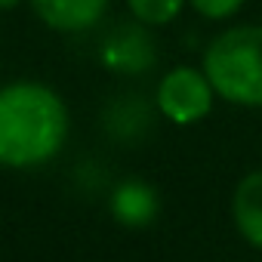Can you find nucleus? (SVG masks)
<instances>
[{"label":"nucleus","mask_w":262,"mask_h":262,"mask_svg":"<svg viewBox=\"0 0 262 262\" xmlns=\"http://www.w3.org/2000/svg\"><path fill=\"white\" fill-rule=\"evenodd\" d=\"M68 136L65 102L43 83L0 86V164L37 167L59 155Z\"/></svg>","instance_id":"f257e3e1"},{"label":"nucleus","mask_w":262,"mask_h":262,"mask_svg":"<svg viewBox=\"0 0 262 262\" xmlns=\"http://www.w3.org/2000/svg\"><path fill=\"white\" fill-rule=\"evenodd\" d=\"M204 74L225 102L262 105V25L222 31L204 53Z\"/></svg>","instance_id":"f03ea898"},{"label":"nucleus","mask_w":262,"mask_h":262,"mask_svg":"<svg viewBox=\"0 0 262 262\" xmlns=\"http://www.w3.org/2000/svg\"><path fill=\"white\" fill-rule=\"evenodd\" d=\"M213 83L198 68H173L158 86L161 114L173 123H198L213 108Z\"/></svg>","instance_id":"7ed1b4c3"},{"label":"nucleus","mask_w":262,"mask_h":262,"mask_svg":"<svg viewBox=\"0 0 262 262\" xmlns=\"http://www.w3.org/2000/svg\"><path fill=\"white\" fill-rule=\"evenodd\" d=\"M102 62L114 71L136 74L155 65V40L139 25H120L102 43Z\"/></svg>","instance_id":"20e7f679"},{"label":"nucleus","mask_w":262,"mask_h":262,"mask_svg":"<svg viewBox=\"0 0 262 262\" xmlns=\"http://www.w3.org/2000/svg\"><path fill=\"white\" fill-rule=\"evenodd\" d=\"M34 13L56 31H86L93 28L105 10H108V0H31Z\"/></svg>","instance_id":"39448f33"},{"label":"nucleus","mask_w":262,"mask_h":262,"mask_svg":"<svg viewBox=\"0 0 262 262\" xmlns=\"http://www.w3.org/2000/svg\"><path fill=\"white\" fill-rule=\"evenodd\" d=\"M231 216L244 241L262 250V170L247 173L231 198Z\"/></svg>","instance_id":"423d86ee"},{"label":"nucleus","mask_w":262,"mask_h":262,"mask_svg":"<svg viewBox=\"0 0 262 262\" xmlns=\"http://www.w3.org/2000/svg\"><path fill=\"white\" fill-rule=\"evenodd\" d=\"M158 210V198L145 182H126L114 194V213L126 225H145Z\"/></svg>","instance_id":"0eeeda50"},{"label":"nucleus","mask_w":262,"mask_h":262,"mask_svg":"<svg viewBox=\"0 0 262 262\" xmlns=\"http://www.w3.org/2000/svg\"><path fill=\"white\" fill-rule=\"evenodd\" d=\"M126 4L142 25H167L182 13L185 0H126Z\"/></svg>","instance_id":"6e6552de"},{"label":"nucleus","mask_w":262,"mask_h":262,"mask_svg":"<svg viewBox=\"0 0 262 262\" xmlns=\"http://www.w3.org/2000/svg\"><path fill=\"white\" fill-rule=\"evenodd\" d=\"M244 0H191V7L207 19H228L241 10Z\"/></svg>","instance_id":"1a4fd4ad"},{"label":"nucleus","mask_w":262,"mask_h":262,"mask_svg":"<svg viewBox=\"0 0 262 262\" xmlns=\"http://www.w3.org/2000/svg\"><path fill=\"white\" fill-rule=\"evenodd\" d=\"M19 0H0V10H10V7H16Z\"/></svg>","instance_id":"9d476101"}]
</instances>
